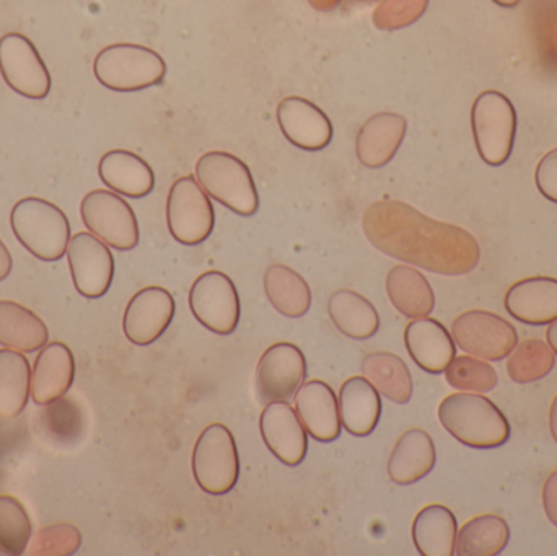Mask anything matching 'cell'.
<instances>
[{
  "instance_id": "cell-19",
  "label": "cell",
  "mask_w": 557,
  "mask_h": 556,
  "mask_svg": "<svg viewBox=\"0 0 557 556\" xmlns=\"http://www.w3.org/2000/svg\"><path fill=\"white\" fill-rule=\"evenodd\" d=\"M408 131L403 114L382 111L373 114L360 126L356 137V153L367 169H382L395 159Z\"/></svg>"
},
{
  "instance_id": "cell-28",
  "label": "cell",
  "mask_w": 557,
  "mask_h": 556,
  "mask_svg": "<svg viewBox=\"0 0 557 556\" xmlns=\"http://www.w3.org/2000/svg\"><path fill=\"white\" fill-rule=\"evenodd\" d=\"M327 313L343 335L357 342L372 338L380 330V317L375 307L356 291L339 289L331 294Z\"/></svg>"
},
{
  "instance_id": "cell-30",
  "label": "cell",
  "mask_w": 557,
  "mask_h": 556,
  "mask_svg": "<svg viewBox=\"0 0 557 556\" xmlns=\"http://www.w3.org/2000/svg\"><path fill=\"white\" fill-rule=\"evenodd\" d=\"M264 293L271 306L281 316L300 319L311 307V291L297 271L285 264L274 263L264 273Z\"/></svg>"
},
{
  "instance_id": "cell-36",
  "label": "cell",
  "mask_w": 557,
  "mask_h": 556,
  "mask_svg": "<svg viewBox=\"0 0 557 556\" xmlns=\"http://www.w3.org/2000/svg\"><path fill=\"white\" fill-rule=\"evenodd\" d=\"M33 538V526L25 506L13 496H0V552L23 555Z\"/></svg>"
},
{
  "instance_id": "cell-5",
  "label": "cell",
  "mask_w": 557,
  "mask_h": 556,
  "mask_svg": "<svg viewBox=\"0 0 557 556\" xmlns=\"http://www.w3.org/2000/svg\"><path fill=\"white\" fill-rule=\"evenodd\" d=\"M94 74L108 90L129 94L162 84L166 62L147 46L116 42L98 52Z\"/></svg>"
},
{
  "instance_id": "cell-29",
  "label": "cell",
  "mask_w": 557,
  "mask_h": 556,
  "mask_svg": "<svg viewBox=\"0 0 557 556\" xmlns=\"http://www.w3.org/2000/svg\"><path fill=\"white\" fill-rule=\"evenodd\" d=\"M48 326L32 310L13 300H0V345L20 353H35L46 346Z\"/></svg>"
},
{
  "instance_id": "cell-32",
  "label": "cell",
  "mask_w": 557,
  "mask_h": 556,
  "mask_svg": "<svg viewBox=\"0 0 557 556\" xmlns=\"http://www.w3.org/2000/svg\"><path fill=\"white\" fill-rule=\"evenodd\" d=\"M32 395V366L15 349H0V417L15 418Z\"/></svg>"
},
{
  "instance_id": "cell-1",
  "label": "cell",
  "mask_w": 557,
  "mask_h": 556,
  "mask_svg": "<svg viewBox=\"0 0 557 556\" xmlns=\"http://www.w3.org/2000/svg\"><path fill=\"white\" fill-rule=\"evenodd\" d=\"M362 228L376 250L431 273L463 276L480 264L481 247L470 232L398 199L372 202L363 212Z\"/></svg>"
},
{
  "instance_id": "cell-23",
  "label": "cell",
  "mask_w": 557,
  "mask_h": 556,
  "mask_svg": "<svg viewBox=\"0 0 557 556\" xmlns=\"http://www.w3.org/2000/svg\"><path fill=\"white\" fill-rule=\"evenodd\" d=\"M98 175L111 191L127 198H146L156 188L152 166L131 150L114 149L98 163Z\"/></svg>"
},
{
  "instance_id": "cell-7",
  "label": "cell",
  "mask_w": 557,
  "mask_h": 556,
  "mask_svg": "<svg viewBox=\"0 0 557 556\" xmlns=\"http://www.w3.org/2000/svg\"><path fill=\"white\" fill-rule=\"evenodd\" d=\"M193 475L202 492L227 495L240 479V457L234 434L225 424H209L193 450Z\"/></svg>"
},
{
  "instance_id": "cell-27",
  "label": "cell",
  "mask_w": 557,
  "mask_h": 556,
  "mask_svg": "<svg viewBox=\"0 0 557 556\" xmlns=\"http://www.w3.org/2000/svg\"><path fill=\"white\" fill-rule=\"evenodd\" d=\"M412 542L422 556H454L458 522L451 509L429 505L412 522Z\"/></svg>"
},
{
  "instance_id": "cell-16",
  "label": "cell",
  "mask_w": 557,
  "mask_h": 556,
  "mask_svg": "<svg viewBox=\"0 0 557 556\" xmlns=\"http://www.w3.org/2000/svg\"><path fill=\"white\" fill-rule=\"evenodd\" d=\"M264 444L284 466L298 467L308 453V433L297 411L285 400L268 401L261 411Z\"/></svg>"
},
{
  "instance_id": "cell-45",
  "label": "cell",
  "mask_w": 557,
  "mask_h": 556,
  "mask_svg": "<svg viewBox=\"0 0 557 556\" xmlns=\"http://www.w3.org/2000/svg\"><path fill=\"white\" fill-rule=\"evenodd\" d=\"M546 339H548V345L552 346L553 351H555V355L557 356V320L549 323L548 332H546Z\"/></svg>"
},
{
  "instance_id": "cell-17",
  "label": "cell",
  "mask_w": 557,
  "mask_h": 556,
  "mask_svg": "<svg viewBox=\"0 0 557 556\" xmlns=\"http://www.w3.org/2000/svg\"><path fill=\"white\" fill-rule=\"evenodd\" d=\"M277 123L292 146L317 152L333 140V124L313 101L301 97H285L277 104Z\"/></svg>"
},
{
  "instance_id": "cell-37",
  "label": "cell",
  "mask_w": 557,
  "mask_h": 556,
  "mask_svg": "<svg viewBox=\"0 0 557 556\" xmlns=\"http://www.w3.org/2000/svg\"><path fill=\"white\" fill-rule=\"evenodd\" d=\"M445 379L455 391L474 394H486L499 384V375L494 366L471 355L455 356L445 369Z\"/></svg>"
},
{
  "instance_id": "cell-24",
  "label": "cell",
  "mask_w": 557,
  "mask_h": 556,
  "mask_svg": "<svg viewBox=\"0 0 557 556\" xmlns=\"http://www.w3.org/2000/svg\"><path fill=\"white\" fill-rule=\"evenodd\" d=\"M437 450L431 434L424 430L406 431L399 436L388 459V477L396 485L421 482L434 470Z\"/></svg>"
},
{
  "instance_id": "cell-3",
  "label": "cell",
  "mask_w": 557,
  "mask_h": 556,
  "mask_svg": "<svg viewBox=\"0 0 557 556\" xmlns=\"http://www.w3.org/2000/svg\"><path fill=\"white\" fill-rule=\"evenodd\" d=\"M10 225L16 240L41 261H59L67 254L71 224L61 208L48 199H20L10 212Z\"/></svg>"
},
{
  "instance_id": "cell-9",
  "label": "cell",
  "mask_w": 557,
  "mask_h": 556,
  "mask_svg": "<svg viewBox=\"0 0 557 556\" xmlns=\"http://www.w3.org/2000/svg\"><path fill=\"white\" fill-rule=\"evenodd\" d=\"M81 218L88 232L108 247L129 251L139 245V222L126 199L110 189H94L81 202Z\"/></svg>"
},
{
  "instance_id": "cell-20",
  "label": "cell",
  "mask_w": 557,
  "mask_h": 556,
  "mask_svg": "<svg viewBox=\"0 0 557 556\" xmlns=\"http://www.w3.org/2000/svg\"><path fill=\"white\" fill-rule=\"evenodd\" d=\"M405 345L412 361L429 374H442L457 356L454 336L431 317H421L408 323Z\"/></svg>"
},
{
  "instance_id": "cell-10",
  "label": "cell",
  "mask_w": 557,
  "mask_h": 556,
  "mask_svg": "<svg viewBox=\"0 0 557 556\" xmlns=\"http://www.w3.org/2000/svg\"><path fill=\"white\" fill-rule=\"evenodd\" d=\"M189 309L215 335H232L240 323V296L234 281L222 271H206L193 283Z\"/></svg>"
},
{
  "instance_id": "cell-38",
  "label": "cell",
  "mask_w": 557,
  "mask_h": 556,
  "mask_svg": "<svg viewBox=\"0 0 557 556\" xmlns=\"http://www.w3.org/2000/svg\"><path fill=\"white\" fill-rule=\"evenodd\" d=\"M82 534L75 526L67 522L39 529L38 534L28 544L26 554L32 556H69L78 552Z\"/></svg>"
},
{
  "instance_id": "cell-41",
  "label": "cell",
  "mask_w": 557,
  "mask_h": 556,
  "mask_svg": "<svg viewBox=\"0 0 557 556\" xmlns=\"http://www.w3.org/2000/svg\"><path fill=\"white\" fill-rule=\"evenodd\" d=\"M543 508L549 521L557 528V470L546 479L543 485Z\"/></svg>"
},
{
  "instance_id": "cell-44",
  "label": "cell",
  "mask_w": 557,
  "mask_h": 556,
  "mask_svg": "<svg viewBox=\"0 0 557 556\" xmlns=\"http://www.w3.org/2000/svg\"><path fill=\"white\" fill-rule=\"evenodd\" d=\"M549 430H552L553 440L557 444V395L553 400L552 408H549Z\"/></svg>"
},
{
  "instance_id": "cell-31",
  "label": "cell",
  "mask_w": 557,
  "mask_h": 556,
  "mask_svg": "<svg viewBox=\"0 0 557 556\" xmlns=\"http://www.w3.org/2000/svg\"><path fill=\"white\" fill-rule=\"evenodd\" d=\"M362 372L380 395L396 405H406L412 397V375L408 366L393 353H370L363 358Z\"/></svg>"
},
{
  "instance_id": "cell-39",
  "label": "cell",
  "mask_w": 557,
  "mask_h": 556,
  "mask_svg": "<svg viewBox=\"0 0 557 556\" xmlns=\"http://www.w3.org/2000/svg\"><path fill=\"white\" fill-rule=\"evenodd\" d=\"M429 0H379L372 13V22L382 32L408 28L422 18Z\"/></svg>"
},
{
  "instance_id": "cell-47",
  "label": "cell",
  "mask_w": 557,
  "mask_h": 556,
  "mask_svg": "<svg viewBox=\"0 0 557 556\" xmlns=\"http://www.w3.org/2000/svg\"><path fill=\"white\" fill-rule=\"evenodd\" d=\"M347 5H369V3L379 2V0H343Z\"/></svg>"
},
{
  "instance_id": "cell-22",
  "label": "cell",
  "mask_w": 557,
  "mask_h": 556,
  "mask_svg": "<svg viewBox=\"0 0 557 556\" xmlns=\"http://www.w3.org/2000/svg\"><path fill=\"white\" fill-rule=\"evenodd\" d=\"M75 359L64 343L42 346L32 369V398L36 405L51 404L65 397L74 384Z\"/></svg>"
},
{
  "instance_id": "cell-15",
  "label": "cell",
  "mask_w": 557,
  "mask_h": 556,
  "mask_svg": "<svg viewBox=\"0 0 557 556\" xmlns=\"http://www.w3.org/2000/svg\"><path fill=\"white\" fill-rule=\"evenodd\" d=\"M175 310V299L169 291L160 286L144 287L127 304L123 319L124 335L134 345H152L169 329Z\"/></svg>"
},
{
  "instance_id": "cell-12",
  "label": "cell",
  "mask_w": 557,
  "mask_h": 556,
  "mask_svg": "<svg viewBox=\"0 0 557 556\" xmlns=\"http://www.w3.org/2000/svg\"><path fill=\"white\" fill-rule=\"evenodd\" d=\"M0 74L15 94L45 100L51 91V74L36 46L22 33L0 38Z\"/></svg>"
},
{
  "instance_id": "cell-40",
  "label": "cell",
  "mask_w": 557,
  "mask_h": 556,
  "mask_svg": "<svg viewBox=\"0 0 557 556\" xmlns=\"http://www.w3.org/2000/svg\"><path fill=\"white\" fill-rule=\"evenodd\" d=\"M536 188L539 191L557 205V149L549 150L536 165Z\"/></svg>"
},
{
  "instance_id": "cell-18",
  "label": "cell",
  "mask_w": 557,
  "mask_h": 556,
  "mask_svg": "<svg viewBox=\"0 0 557 556\" xmlns=\"http://www.w3.org/2000/svg\"><path fill=\"white\" fill-rule=\"evenodd\" d=\"M295 411L307 433L318 443L339 440V404L333 388L323 381L304 382L295 394Z\"/></svg>"
},
{
  "instance_id": "cell-42",
  "label": "cell",
  "mask_w": 557,
  "mask_h": 556,
  "mask_svg": "<svg viewBox=\"0 0 557 556\" xmlns=\"http://www.w3.org/2000/svg\"><path fill=\"white\" fill-rule=\"evenodd\" d=\"M12 254H10L9 248H7V245L3 244L2 238H0V281L9 277V274L12 273Z\"/></svg>"
},
{
  "instance_id": "cell-26",
  "label": "cell",
  "mask_w": 557,
  "mask_h": 556,
  "mask_svg": "<svg viewBox=\"0 0 557 556\" xmlns=\"http://www.w3.org/2000/svg\"><path fill=\"white\" fill-rule=\"evenodd\" d=\"M385 286L393 307L408 319H421L434 312V291L428 277L416 268L396 264L389 270Z\"/></svg>"
},
{
  "instance_id": "cell-6",
  "label": "cell",
  "mask_w": 557,
  "mask_h": 556,
  "mask_svg": "<svg viewBox=\"0 0 557 556\" xmlns=\"http://www.w3.org/2000/svg\"><path fill=\"white\" fill-rule=\"evenodd\" d=\"M471 129L481 159L491 166L504 165L516 143L517 111L512 101L497 90L478 95L471 108Z\"/></svg>"
},
{
  "instance_id": "cell-4",
  "label": "cell",
  "mask_w": 557,
  "mask_h": 556,
  "mask_svg": "<svg viewBox=\"0 0 557 556\" xmlns=\"http://www.w3.org/2000/svg\"><path fill=\"white\" fill-rule=\"evenodd\" d=\"M195 173L199 185L215 201L244 218L257 214L260 195L244 160L224 150H211L199 157Z\"/></svg>"
},
{
  "instance_id": "cell-13",
  "label": "cell",
  "mask_w": 557,
  "mask_h": 556,
  "mask_svg": "<svg viewBox=\"0 0 557 556\" xmlns=\"http://www.w3.org/2000/svg\"><path fill=\"white\" fill-rule=\"evenodd\" d=\"M67 261L75 289L87 299H100L110 291L114 258L110 247L91 232H77L67 247Z\"/></svg>"
},
{
  "instance_id": "cell-2",
  "label": "cell",
  "mask_w": 557,
  "mask_h": 556,
  "mask_svg": "<svg viewBox=\"0 0 557 556\" xmlns=\"http://www.w3.org/2000/svg\"><path fill=\"white\" fill-rule=\"evenodd\" d=\"M438 420L458 443L473 449H496L512 433L506 415L483 394L448 395L438 407Z\"/></svg>"
},
{
  "instance_id": "cell-21",
  "label": "cell",
  "mask_w": 557,
  "mask_h": 556,
  "mask_svg": "<svg viewBox=\"0 0 557 556\" xmlns=\"http://www.w3.org/2000/svg\"><path fill=\"white\" fill-rule=\"evenodd\" d=\"M504 306L525 325H549L557 320V280L535 276L519 281L507 291Z\"/></svg>"
},
{
  "instance_id": "cell-11",
  "label": "cell",
  "mask_w": 557,
  "mask_h": 556,
  "mask_svg": "<svg viewBox=\"0 0 557 556\" xmlns=\"http://www.w3.org/2000/svg\"><path fill=\"white\" fill-rule=\"evenodd\" d=\"M455 345L484 361H503L519 343L512 323L487 310H468L451 323Z\"/></svg>"
},
{
  "instance_id": "cell-14",
  "label": "cell",
  "mask_w": 557,
  "mask_h": 556,
  "mask_svg": "<svg viewBox=\"0 0 557 556\" xmlns=\"http://www.w3.org/2000/svg\"><path fill=\"white\" fill-rule=\"evenodd\" d=\"M307 379V359L298 346L276 343L261 356L257 385L264 401L290 400Z\"/></svg>"
},
{
  "instance_id": "cell-46",
  "label": "cell",
  "mask_w": 557,
  "mask_h": 556,
  "mask_svg": "<svg viewBox=\"0 0 557 556\" xmlns=\"http://www.w3.org/2000/svg\"><path fill=\"white\" fill-rule=\"evenodd\" d=\"M497 5L506 7V9H512V7L519 5L522 0H493Z\"/></svg>"
},
{
  "instance_id": "cell-8",
  "label": "cell",
  "mask_w": 557,
  "mask_h": 556,
  "mask_svg": "<svg viewBox=\"0 0 557 556\" xmlns=\"http://www.w3.org/2000/svg\"><path fill=\"white\" fill-rule=\"evenodd\" d=\"M166 225L172 237L188 247H196L211 237L215 225L214 206L195 176H182L170 188Z\"/></svg>"
},
{
  "instance_id": "cell-33",
  "label": "cell",
  "mask_w": 557,
  "mask_h": 556,
  "mask_svg": "<svg viewBox=\"0 0 557 556\" xmlns=\"http://www.w3.org/2000/svg\"><path fill=\"white\" fill-rule=\"evenodd\" d=\"M35 418L38 436L55 446L77 443L85 431L84 411L71 398L62 397L42 405Z\"/></svg>"
},
{
  "instance_id": "cell-35",
  "label": "cell",
  "mask_w": 557,
  "mask_h": 556,
  "mask_svg": "<svg viewBox=\"0 0 557 556\" xmlns=\"http://www.w3.org/2000/svg\"><path fill=\"white\" fill-rule=\"evenodd\" d=\"M556 365L552 346L543 339L532 338L517 343L507 359V374L517 384H532L542 381Z\"/></svg>"
},
{
  "instance_id": "cell-43",
  "label": "cell",
  "mask_w": 557,
  "mask_h": 556,
  "mask_svg": "<svg viewBox=\"0 0 557 556\" xmlns=\"http://www.w3.org/2000/svg\"><path fill=\"white\" fill-rule=\"evenodd\" d=\"M307 2L310 3L311 9L318 10V12H333L343 3V0H307Z\"/></svg>"
},
{
  "instance_id": "cell-25",
  "label": "cell",
  "mask_w": 557,
  "mask_h": 556,
  "mask_svg": "<svg viewBox=\"0 0 557 556\" xmlns=\"http://www.w3.org/2000/svg\"><path fill=\"white\" fill-rule=\"evenodd\" d=\"M341 424L347 433L356 437H366L379 427L382 417V397L367 378L347 379L341 385L339 397Z\"/></svg>"
},
{
  "instance_id": "cell-34",
  "label": "cell",
  "mask_w": 557,
  "mask_h": 556,
  "mask_svg": "<svg viewBox=\"0 0 557 556\" xmlns=\"http://www.w3.org/2000/svg\"><path fill=\"white\" fill-rule=\"evenodd\" d=\"M510 528L506 519L483 515L471 519L457 535L455 554L458 556H497L506 551Z\"/></svg>"
}]
</instances>
